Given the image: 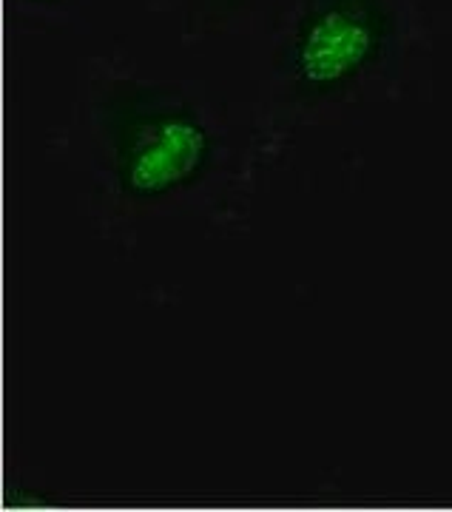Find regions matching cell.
Masks as SVG:
<instances>
[{"mask_svg": "<svg viewBox=\"0 0 452 512\" xmlns=\"http://www.w3.org/2000/svg\"><path fill=\"white\" fill-rule=\"evenodd\" d=\"M15 3H29V6H49V3H57V0H15Z\"/></svg>", "mask_w": 452, "mask_h": 512, "instance_id": "277c9868", "label": "cell"}, {"mask_svg": "<svg viewBox=\"0 0 452 512\" xmlns=\"http://www.w3.org/2000/svg\"><path fill=\"white\" fill-rule=\"evenodd\" d=\"M245 0H199V6L205 9V12H211V15H228V12H234L236 6H242Z\"/></svg>", "mask_w": 452, "mask_h": 512, "instance_id": "3957f363", "label": "cell"}, {"mask_svg": "<svg viewBox=\"0 0 452 512\" xmlns=\"http://www.w3.org/2000/svg\"><path fill=\"white\" fill-rule=\"evenodd\" d=\"M109 171L128 200L151 202L194 185L211 168L214 134L177 89L114 80L94 109Z\"/></svg>", "mask_w": 452, "mask_h": 512, "instance_id": "6da1fadb", "label": "cell"}, {"mask_svg": "<svg viewBox=\"0 0 452 512\" xmlns=\"http://www.w3.org/2000/svg\"><path fill=\"white\" fill-rule=\"evenodd\" d=\"M396 29L390 0H305L279 74L302 103L336 100L387 60Z\"/></svg>", "mask_w": 452, "mask_h": 512, "instance_id": "7a4b0ae2", "label": "cell"}]
</instances>
